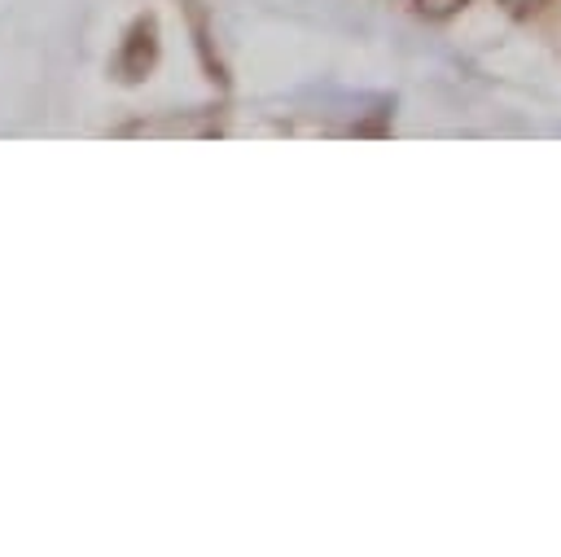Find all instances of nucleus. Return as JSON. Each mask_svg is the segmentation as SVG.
<instances>
[{
	"label": "nucleus",
	"instance_id": "1",
	"mask_svg": "<svg viewBox=\"0 0 561 557\" xmlns=\"http://www.w3.org/2000/svg\"><path fill=\"white\" fill-rule=\"evenodd\" d=\"M412 4H416V13H421V18H434V22H443V18L460 13L469 0H412Z\"/></svg>",
	"mask_w": 561,
	"mask_h": 557
},
{
	"label": "nucleus",
	"instance_id": "2",
	"mask_svg": "<svg viewBox=\"0 0 561 557\" xmlns=\"http://www.w3.org/2000/svg\"><path fill=\"white\" fill-rule=\"evenodd\" d=\"M500 9H504L508 18H530V13L543 9V0H500Z\"/></svg>",
	"mask_w": 561,
	"mask_h": 557
}]
</instances>
